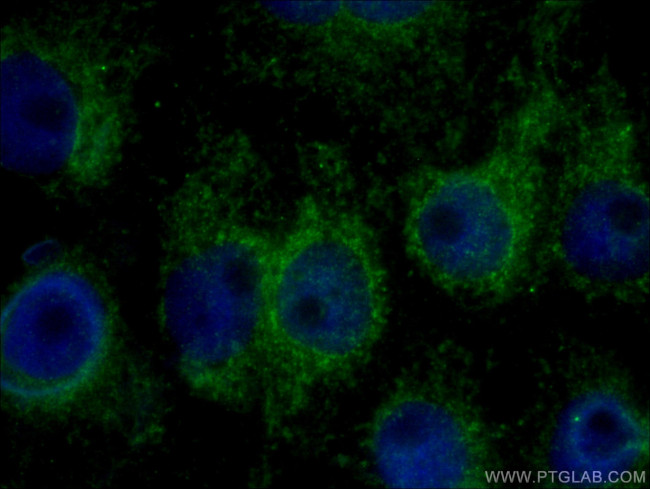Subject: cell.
I'll return each mask as SVG.
<instances>
[{"mask_svg":"<svg viewBox=\"0 0 650 489\" xmlns=\"http://www.w3.org/2000/svg\"><path fill=\"white\" fill-rule=\"evenodd\" d=\"M124 3H59L1 28V163L51 192L107 187L155 59Z\"/></svg>","mask_w":650,"mask_h":489,"instance_id":"1","label":"cell"},{"mask_svg":"<svg viewBox=\"0 0 650 489\" xmlns=\"http://www.w3.org/2000/svg\"><path fill=\"white\" fill-rule=\"evenodd\" d=\"M251 172L202 157L161 212V326L187 385L235 410L259 403L266 295L280 230L252 208Z\"/></svg>","mask_w":650,"mask_h":489,"instance_id":"2","label":"cell"},{"mask_svg":"<svg viewBox=\"0 0 650 489\" xmlns=\"http://www.w3.org/2000/svg\"><path fill=\"white\" fill-rule=\"evenodd\" d=\"M389 315L373 226L347 199L302 195L280 226L261 343L259 404L268 431L367 363Z\"/></svg>","mask_w":650,"mask_h":489,"instance_id":"3","label":"cell"},{"mask_svg":"<svg viewBox=\"0 0 650 489\" xmlns=\"http://www.w3.org/2000/svg\"><path fill=\"white\" fill-rule=\"evenodd\" d=\"M562 110L553 88L537 84L478 160L458 167L422 165L407 177L406 252L440 290L500 303L541 277L546 154Z\"/></svg>","mask_w":650,"mask_h":489,"instance_id":"4","label":"cell"},{"mask_svg":"<svg viewBox=\"0 0 650 489\" xmlns=\"http://www.w3.org/2000/svg\"><path fill=\"white\" fill-rule=\"evenodd\" d=\"M1 387L23 411L91 419L139 440L160 429L156 379L125 342L107 284L82 261L46 262L8 298Z\"/></svg>","mask_w":650,"mask_h":489,"instance_id":"5","label":"cell"},{"mask_svg":"<svg viewBox=\"0 0 650 489\" xmlns=\"http://www.w3.org/2000/svg\"><path fill=\"white\" fill-rule=\"evenodd\" d=\"M620 93L603 74L582 106L564 115L541 252L544 270L584 297L638 304L649 293V194Z\"/></svg>","mask_w":650,"mask_h":489,"instance_id":"6","label":"cell"},{"mask_svg":"<svg viewBox=\"0 0 650 489\" xmlns=\"http://www.w3.org/2000/svg\"><path fill=\"white\" fill-rule=\"evenodd\" d=\"M529 445L533 470L549 484L629 487L645 477L650 419L635 384L614 360L572 348Z\"/></svg>","mask_w":650,"mask_h":489,"instance_id":"7","label":"cell"},{"mask_svg":"<svg viewBox=\"0 0 650 489\" xmlns=\"http://www.w3.org/2000/svg\"><path fill=\"white\" fill-rule=\"evenodd\" d=\"M366 447L387 487L494 485L493 430L467 384L439 367L405 373L394 384L371 418Z\"/></svg>","mask_w":650,"mask_h":489,"instance_id":"8","label":"cell"},{"mask_svg":"<svg viewBox=\"0 0 650 489\" xmlns=\"http://www.w3.org/2000/svg\"><path fill=\"white\" fill-rule=\"evenodd\" d=\"M465 7L445 1H335L333 25L350 57H397L464 28Z\"/></svg>","mask_w":650,"mask_h":489,"instance_id":"9","label":"cell"}]
</instances>
